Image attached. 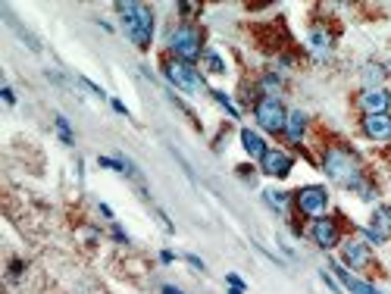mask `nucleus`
Instances as JSON below:
<instances>
[{
  "label": "nucleus",
  "instance_id": "6",
  "mask_svg": "<svg viewBox=\"0 0 391 294\" xmlns=\"http://www.w3.org/2000/svg\"><path fill=\"white\" fill-rule=\"evenodd\" d=\"M166 76L175 88L181 91H198L200 88V76L194 72L191 63H181V59H166Z\"/></svg>",
  "mask_w": 391,
  "mask_h": 294
},
{
  "label": "nucleus",
  "instance_id": "10",
  "mask_svg": "<svg viewBox=\"0 0 391 294\" xmlns=\"http://www.w3.org/2000/svg\"><path fill=\"white\" fill-rule=\"evenodd\" d=\"M360 106L366 116H373V113H388L391 106V94L385 88H373V91H363L360 94Z\"/></svg>",
  "mask_w": 391,
  "mask_h": 294
},
{
  "label": "nucleus",
  "instance_id": "9",
  "mask_svg": "<svg viewBox=\"0 0 391 294\" xmlns=\"http://www.w3.org/2000/svg\"><path fill=\"white\" fill-rule=\"evenodd\" d=\"M363 132L373 141H388L391 138V113H373V116H363Z\"/></svg>",
  "mask_w": 391,
  "mask_h": 294
},
{
  "label": "nucleus",
  "instance_id": "11",
  "mask_svg": "<svg viewBox=\"0 0 391 294\" xmlns=\"http://www.w3.org/2000/svg\"><path fill=\"white\" fill-rule=\"evenodd\" d=\"M369 238L373 241H388L391 238V206H379L369 219Z\"/></svg>",
  "mask_w": 391,
  "mask_h": 294
},
{
  "label": "nucleus",
  "instance_id": "1",
  "mask_svg": "<svg viewBox=\"0 0 391 294\" xmlns=\"http://www.w3.org/2000/svg\"><path fill=\"white\" fill-rule=\"evenodd\" d=\"M322 166H326V176L335 185H341V188H354V191L363 188L360 163H357V157L348 147H329L326 157H322Z\"/></svg>",
  "mask_w": 391,
  "mask_h": 294
},
{
  "label": "nucleus",
  "instance_id": "24",
  "mask_svg": "<svg viewBox=\"0 0 391 294\" xmlns=\"http://www.w3.org/2000/svg\"><path fill=\"white\" fill-rule=\"evenodd\" d=\"M188 263H191L194 270H200V272H204V260H200V257H188Z\"/></svg>",
  "mask_w": 391,
  "mask_h": 294
},
{
  "label": "nucleus",
  "instance_id": "13",
  "mask_svg": "<svg viewBox=\"0 0 391 294\" xmlns=\"http://www.w3.org/2000/svg\"><path fill=\"white\" fill-rule=\"evenodd\" d=\"M332 272L341 279V282H345V288H348L350 294H382V291H376L369 282H363V279H354V276H350V272L345 270V266H338V263H332Z\"/></svg>",
  "mask_w": 391,
  "mask_h": 294
},
{
  "label": "nucleus",
  "instance_id": "22",
  "mask_svg": "<svg viewBox=\"0 0 391 294\" xmlns=\"http://www.w3.org/2000/svg\"><path fill=\"white\" fill-rule=\"evenodd\" d=\"M226 282H228V288H238V291H245V282H241V279L235 276V272H228V276H226Z\"/></svg>",
  "mask_w": 391,
  "mask_h": 294
},
{
  "label": "nucleus",
  "instance_id": "4",
  "mask_svg": "<svg viewBox=\"0 0 391 294\" xmlns=\"http://www.w3.org/2000/svg\"><path fill=\"white\" fill-rule=\"evenodd\" d=\"M254 116H257L260 129L266 132H285V122H288V113L282 106L279 97H260L254 104Z\"/></svg>",
  "mask_w": 391,
  "mask_h": 294
},
{
  "label": "nucleus",
  "instance_id": "17",
  "mask_svg": "<svg viewBox=\"0 0 391 294\" xmlns=\"http://www.w3.org/2000/svg\"><path fill=\"white\" fill-rule=\"evenodd\" d=\"M382 78H385V66L373 63V66H366V69H363V85H366V91H373L376 85H382Z\"/></svg>",
  "mask_w": 391,
  "mask_h": 294
},
{
  "label": "nucleus",
  "instance_id": "3",
  "mask_svg": "<svg viewBox=\"0 0 391 294\" xmlns=\"http://www.w3.org/2000/svg\"><path fill=\"white\" fill-rule=\"evenodd\" d=\"M170 50L175 53V59H181V63H194V59L204 53V31L191 22H181L170 35Z\"/></svg>",
  "mask_w": 391,
  "mask_h": 294
},
{
  "label": "nucleus",
  "instance_id": "20",
  "mask_svg": "<svg viewBox=\"0 0 391 294\" xmlns=\"http://www.w3.org/2000/svg\"><path fill=\"white\" fill-rule=\"evenodd\" d=\"M57 132H60V138H63L66 144H72V132H69V122H66L63 116H57Z\"/></svg>",
  "mask_w": 391,
  "mask_h": 294
},
{
  "label": "nucleus",
  "instance_id": "16",
  "mask_svg": "<svg viewBox=\"0 0 391 294\" xmlns=\"http://www.w3.org/2000/svg\"><path fill=\"white\" fill-rule=\"evenodd\" d=\"M310 48H313L316 57H329V50H332V35L313 29V31H310Z\"/></svg>",
  "mask_w": 391,
  "mask_h": 294
},
{
  "label": "nucleus",
  "instance_id": "7",
  "mask_svg": "<svg viewBox=\"0 0 391 294\" xmlns=\"http://www.w3.org/2000/svg\"><path fill=\"white\" fill-rule=\"evenodd\" d=\"M260 166H263V172H266V176H273V178H285V176H291L294 160L288 157L285 150H275V147H269V150L263 153Z\"/></svg>",
  "mask_w": 391,
  "mask_h": 294
},
{
  "label": "nucleus",
  "instance_id": "15",
  "mask_svg": "<svg viewBox=\"0 0 391 294\" xmlns=\"http://www.w3.org/2000/svg\"><path fill=\"white\" fill-rule=\"evenodd\" d=\"M304 129H307V116L301 110H294V113H288V122H285V132H288V138L291 141H301V135H304Z\"/></svg>",
  "mask_w": 391,
  "mask_h": 294
},
{
  "label": "nucleus",
  "instance_id": "26",
  "mask_svg": "<svg viewBox=\"0 0 391 294\" xmlns=\"http://www.w3.org/2000/svg\"><path fill=\"white\" fill-rule=\"evenodd\" d=\"M163 294H185V291H179V288H172V285H163Z\"/></svg>",
  "mask_w": 391,
  "mask_h": 294
},
{
  "label": "nucleus",
  "instance_id": "25",
  "mask_svg": "<svg viewBox=\"0 0 391 294\" xmlns=\"http://www.w3.org/2000/svg\"><path fill=\"white\" fill-rule=\"evenodd\" d=\"M4 100H6V104H16V97H13V88H4Z\"/></svg>",
  "mask_w": 391,
  "mask_h": 294
},
{
  "label": "nucleus",
  "instance_id": "14",
  "mask_svg": "<svg viewBox=\"0 0 391 294\" xmlns=\"http://www.w3.org/2000/svg\"><path fill=\"white\" fill-rule=\"evenodd\" d=\"M241 144H245V150L251 153V157H257V160H263V153L269 150V147L263 144V138L257 135V132H251V129L241 132Z\"/></svg>",
  "mask_w": 391,
  "mask_h": 294
},
{
  "label": "nucleus",
  "instance_id": "18",
  "mask_svg": "<svg viewBox=\"0 0 391 294\" xmlns=\"http://www.w3.org/2000/svg\"><path fill=\"white\" fill-rule=\"evenodd\" d=\"M204 57H207V66H210V69L217 72V76H222V72H226V63L219 59V53H217V50H207Z\"/></svg>",
  "mask_w": 391,
  "mask_h": 294
},
{
  "label": "nucleus",
  "instance_id": "21",
  "mask_svg": "<svg viewBox=\"0 0 391 294\" xmlns=\"http://www.w3.org/2000/svg\"><path fill=\"white\" fill-rule=\"evenodd\" d=\"M213 97H217V104H222V106H226V110L232 113V116H238V110H235V106H232V100H228L226 94H222V91H213Z\"/></svg>",
  "mask_w": 391,
  "mask_h": 294
},
{
  "label": "nucleus",
  "instance_id": "8",
  "mask_svg": "<svg viewBox=\"0 0 391 294\" xmlns=\"http://www.w3.org/2000/svg\"><path fill=\"white\" fill-rule=\"evenodd\" d=\"M310 235H313V241L322 247V251H332L335 244L341 241V232H338V223L329 216H320L313 223V229H310Z\"/></svg>",
  "mask_w": 391,
  "mask_h": 294
},
{
  "label": "nucleus",
  "instance_id": "5",
  "mask_svg": "<svg viewBox=\"0 0 391 294\" xmlns=\"http://www.w3.org/2000/svg\"><path fill=\"white\" fill-rule=\"evenodd\" d=\"M294 204H298V210L304 213V216L320 219L322 213H326V206H329V195H326L322 185H307V188H301L298 195H294Z\"/></svg>",
  "mask_w": 391,
  "mask_h": 294
},
{
  "label": "nucleus",
  "instance_id": "23",
  "mask_svg": "<svg viewBox=\"0 0 391 294\" xmlns=\"http://www.w3.org/2000/svg\"><path fill=\"white\" fill-rule=\"evenodd\" d=\"M179 10L185 13V16H194V13H200V4H179Z\"/></svg>",
  "mask_w": 391,
  "mask_h": 294
},
{
  "label": "nucleus",
  "instance_id": "12",
  "mask_svg": "<svg viewBox=\"0 0 391 294\" xmlns=\"http://www.w3.org/2000/svg\"><path fill=\"white\" fill-rule=\"evenodd\" d=\"M345 263L354 266V270H363V266L373 263V257H369V247L363 241H348L345 244Z\"/></svg>",
  "mask_w": 391,
  "mask_h": 294
},
{
  "label": "nucleus",
  "instance_id": "19",
  "mask_svg": "<svg viewBox=\"0 0 391 294\" xmlns=\"http://www.w3.org/2000/svg\"><path fill=\"white\" fill-rule=\"evenodd\" d=\"M266 200L275 206V210H285V204H288V195H282V191H266Z\"/></svg>",
  "mask_w": 391,
  "mask_h": 294
},
{
  "label": "nucleus",
  "instance_id": "2",
  "mask_svg": "<svg viewBox=\"0 0 391 294\" xmlns=\"http://www.w3.org/2000/svg\"><path fill=\"white\" fill-rule=\"evenodd\" d=\"M119 16H123V29L125 35L132 38V44L138 50L151 48V38H153V13L147 10L144 4H116Z\"/></svg>",
  "mask_w": 391,
  "mask_h": 294
}]
</instances>
